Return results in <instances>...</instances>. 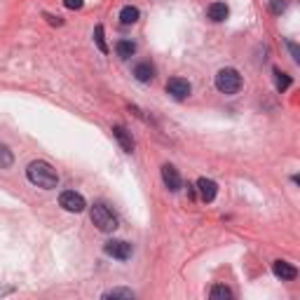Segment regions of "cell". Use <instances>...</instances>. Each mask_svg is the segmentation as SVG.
Instances as JSON below:
<instances>
[{"label": "cell", "instance_id": "cell-1", "mask_svg": "<svg viewBox=\"0 0 300 300\" xmlns=\"http://www.w3.org/2000/svg\"><path fill=\"white\" fill-rule=\"evenodd\" d=\"M26 176L31 183L42 188V190H52L59 185V174H56V169L52 167L50 162H42V160L31 162L26 169Z\"/></svg>", "mask_w": 300, "mask_h": 300}, {"label": "cell", "instance_id": "cell-2", "mask_svg": "<svg viewBox=\"0 0 300 300\" xmlns=\"http://www.w3.org/2000/svg\"><path fill=\"white\" fill-rule=\"evenodd\" d=\"M216 89L221 94H237L242 89V75L234 68H221L216 73Z\"/></svg>", "mask_w": 300, "mask_h": 300}, {"label": "cell", "instance_id": "cell-3", "mask_svg": "<svg viewBox=\"0 0 300 300\" xmlns=\"http://www.w3.org/2000/svg\"><path fill=\"white\" fill-rule=\"evenodd\" d=\"M92 223H94L101 232H113V230L117 228L115 213H113L106 204H94L92 206Z\"/></svg>", "mask_w": 300, "mask_h": 300}, {"label": "cell", "instance_id": "cell-4", "mask_svg": "<svg viewBox=\"0 0 300 300\" xmlns=\"http://www.w3.org/2000/svg\"><path fill=\"white\" fill-rule=\"evenodd\" d=\"M59 204H61L66 211H71V213H80V211H84L87 202H84V197L80 192H75V190H66V192H61V197H59Z\"/></svg>", "mask_w": 300, "mask_h": 300}, {"label": "cell", "instance_id": "cell-5", "mask_svg": "<svg viewBox=\"0 0 300 300\" xmlns=\"http://www.w3.org/2000/svg\"><path fill=\"white\" fill-rule=\"evenodd\" d=\"M103 251H106L111 258H117V261H127V258H132V244L124 242V239H111V242H106Z\"/></svg>", "mask_w": 300, "mask_h": 300}, {"label": "cell", "instance_id": "cell-6", "mask_svg": "<svg viewBox=\"0 0 300 300\" xmlns=\"http://www.w3.org/2000/svg\"><path fill=\"white\" fill-rule=\"evenodd\" d=\"M162 181H164V185H167L172 192L181 190V185H183L181 174H178V169L174 167V164H162Z\"/></svg>", "mask_w": 300, "mask_h": 300}, {"label": "cell", "instance_id": "cell-7", "mask_svg": "<svg viewBox=\"0 0 300 300\" xmlns=\"http://www.w3.org/2000/svg\"><path fill=\"white\" fill-rule=\"evenodd\" d=\"M167 92L174 96V99L183 101L185 96H190L192 87H190V82H188V80H183V78H172V80L167 82Z\"/></svg>", "mask_w": 300, "mask_h": 300}, {"label": "cell", "instance_id": "cell-8", "mask_svg": "<svg viewBox=\"0 0 300 300\" xmlns=\"http://www.w3.org/2000/svg\"><path fill=\"white\" fill-rule=\"evenodd\" d=\"M272 272L277 274L282 282H293V279L298 277V270H295L291 263H286V261H274L272 263Z\"/></svg>", "mask_w": 300, "mask_h": 300}, {"label": "cell", "instance_id": "cell-9", "mask_svg": "<svg viewBox=\"0 0 300 300\" xmlns=\"http://www.w3.org/2000/svg\"><path fill=\"white\" fill-rule=\"evenodd\" d=\"M197 192H200V197L204 202H213L218 195L216 181H211V178H200V181H197Z\"/></svg>", "mask_w": 300, "mask_h": 300}, {"label": "cell", "instance_id": "cell-10", "mask_svg": "<svg viewBox=\"0 0 300 300\" xmlns=\"http://www.w3.org/2000/svg\"><path fill=\"white\" fill-rule=\"evenodd\" d=\"M206 14H209L211 22H225L230 14V7L225 3H211V5L206 7Z\"/></svg>", "mask_w": 300, "mask_h": 300}, {"label": "cell", "instance_id": "cell-11", "mask_svg": "<svg viewBox=\"0 0 300 300\" xmlns=\"http://www.w3.org/2000/svg\"><path fill=\"white\" fill-rule=\"evenodd\" d=\"M113 136L117 139V143L122 145L124 153H132V150H134V139H132V134H129L124 127H120V124H117V127H113Z\"/></svg>", "mask_w": 300, "mask_h": 300}, {"label": "cell", "instance_id": "cell-12", "mask_svg": "<svg viewBox=\"0 0 300 300\" xmlns=\"http://www.w3.org/2000/svg\"><path fill=\"white\" fill-rule=\"evenodd\" d=\"M139 17H141V12H139V7H134V5H127V7H122V10H120V22H122L124 26L136 24V22H139Z\"/></svg>", "mask_w": 300, "mask_h": 300}, {"label": "cell", "instance_id": "cell-13", "mask_svg": "<svg viewBox=\"0 0 300 300\" xmlns=\"http://www.w3.org/2000/svg\"><path fill=\"white\" fill-rule=\"evenodd\" d=\"M134 75H136V80H139V82H150V80L155 78V68L143 61V63H139V66L134 68Z\"/></svg>", "mask_w": 300, "mask_h": 300}, {"label": "cell", "instance_id": "cell-14", "mask_svg": "<svg viewBox=\"0 0 300 300\" xmlns=\"http://www.w3.org/2000/svg\"><path fill=\"white\" fill-rule=\"evenodd\" d=\"M134 52H136V45H134L132 40H120V42H117V56L129 59V56H134Z\"/></svg>", "mask_w": 300, "mask_h": 300}, {"label": "cell", "instance_id": "cell-15", "mask_svg": "<svg viewBox=\"0 0 300 300\" xmlns=\"http://www.w3.org/2000/svg\"><path fill=\"white\" fill-rule=\"evenodd\" d=\"M14 164V155L7 145H0V169H10Z\"/></svg>", "mask_w": 300, "mask_h": 300}, {"label": "cell", "instance_id": "cell-16", "mask_svg": "<svg viewBox=\"0 0 300 300\" xmlns=\"http://www.w3.org/2000/svg\"><path fill=\"white\" fill-rule=\"evenodd\" d=\"M103 298L111 300V298H124V300H132L134 298V291L132 289H111L103 293Z\"/></svg>", "mask_w": 300, "mask_h": 300}, {"label": "cell", "instance_id": "cell-17", "mask_svg": "<svg viewBox=\"0 0 300 300\" xmlns=\"http://www.w3.org/2000/svg\"><path fill=\"white\" fill-rule=\"evenodd\" d=\"M274 82H277V89H279V92H286V89L291 87V78L286 75V73L279 71V68H274Z\"/></svg>", "mask_w": 300, "mask_h": 300}, {"label": "cell", "instance_id": "cell-18", "mask_svg": "<svg viewBox=\"0 0 300 300\" xmlns=\"http://www.w3.org/2000/svg\"><path fill=\"white\" fill-rule=\"evenodd\" d=\"M211 300H230L232 298V291L228 289V286H221V284H218V286H213L211 289Z\"/></svg>", "mask_w": 300, "mask_h": 300}, {"label": "cell", "instance_id": "cell-19", "mask_svg": "<svg viewBox=\"0 0 300 300\" xmlns=\"http://www.w3.org/2000/svg\"><path fill=\"white\" fill-rule=\"evenodd\" d=\"M94 42L103 54H108V45H106V40H103V26H101V24L94 28Z\"/></svg>", "mask_w": 300, "mask_h": 300}, {"label": "cell", "instance_id": "cell-20", "mask_svg": "<svg viewBox=\"0 0 300 300\" xmlns=\"http://www.w3.org/2000/svg\"><path fill=\"white\" fill-rule=\"evenodd\" d=\"M270 10H272L274 14H282V12L286 10V3H284V0H270Z\"/></svg>", "mask_w": 300, "mask_h": 300}, {"label": "cell", "instance_id": "cell-21", "mask_svg": "<svg viewBox=\"0 0 300 300\" xmlns=\"http://www.w3.org/2000/svg\"><path fill=\"white\" fill-rule=\"evenodd\" d=\"M286 45H289L291 54H293V61H300V50H298V45H295V42H291V40H289Z\"/></svg>", "mask_w": 300, "mask_h": 300}, {"label": "cell", "instance_id": "cell-22", "mask_svg": "<svg viewBox=\"0 0 300 300\" xmlns=\"http://www.w3.org/2000/svg\"><path fill=\"white\" fill-rule=\"evenodd\" d=\"M63 5H66L68 10H80V7H82V0H63Z\"/></svg>", "mask_w": 300, "mask_h": 300}]
</instances>
